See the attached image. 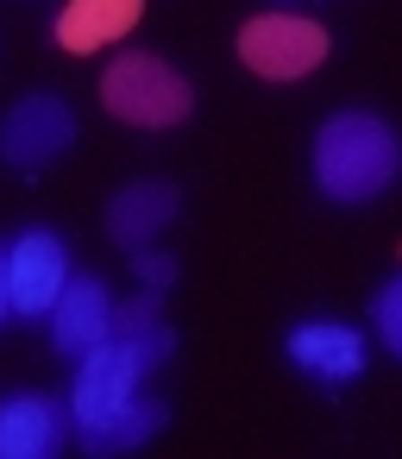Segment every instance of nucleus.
I'll return each instance as SVG.
<instances>
[{"instance_id":"1","label":"nucleus","mask_w":402,"mask_h":459,"mask_svg":"<svg viewBox=\"0 0 402 459\" xmlns=\"http://www.w3.org/2000/svg\"><path fill=\"white\" fill-rule=\"evenodd\" d=\"M402 170V139L389 120L364 114V108H346L333 120H321L314 133V183L327 202H371L396 183Z\"/></svg>"},{"instance_id":"2","label":"nucleus","mask_w":402,"mask_h":459,"mask_svg":"<svg viewBox=\"0 0 402 459\" xmlns=\"http://www.w3.org/2000/svg\"><path fill=\"white\" fill-rule=\"evenodd\" d=\"M101 108H107L114 120H126V126L164 133V126H183V120H189L195 89H189L164 57L133 51V57H114V64L101 70Z\"/></svg>"},{"instance_id":"3","label":"nucleus","mask_w":402,"mask_h":459,"mask_svg":"<svg viewBox=\"0 0 402 459\" xmlns=\"http://www.w3.org/2000/svg\"><path fill=\"white\" fill-rule=\"evenodd\" d=\"M239 57L264 82H295V76L327 64V32L314 20H302V13H258L239 32Z\"/></svg>"},{"instance_id":"4","label":"nucleus","mask_w":402,"mask_h":459,"mask_svg":"<svg viewBox=\"0 0 402 459\" xmlns=\"http://www.w3.org/2000/svg\"><path fill=\"white\" fill-rule=\"evenodd\" d=\"M76 145V114L64 95H26L7 120H0V158L13 170H45Z\"/></svg>"},{"instance_id":"5","label":"nucleus","mask_w":402,"mask_h":459,"mask_svg":"<svg viewBox=\"0 0 402 459\" xmlns=\"http://www.w3.org/2000/svg\"><path fill=\"white\" fill-rule=\"evenodd\" d=\"M139 377H145L139 359H133L120 340H101V346L82 352V365H76V384H70V421H76V428H95V421L120 415V409L133 403Z\"/></svg>"},{"instance_id":"6","label":"nucleus","mask_w":402,"mask_h":459,"mask_svg":"<svg viewBox=\"0 0 402 459\" xmlns=\"http://www.w3.org/2000/svg\"><path fill=\"white\" fill-rule=\"evenodd\" d=\"M70 283V252L57 233L32 227L7 246V290H13V315H51L57 296Z\"/></svg>"},{"instance_id":"7","label":"nucleus","mask_w":402,"mask_h":459,"mask_svg":"<svg viewBox=\"0 0 402 459\" xmlns=\"http://www.w3.org/2000/svg\"><path fill=\"white\" fill-rule=\"evenodd\" d=\"M51 340H57V352H70V359H82V352H95L101 340H114V296H107L101 277H70V283H64L57 308H51Z\"/></svg>"},{"instance_id":"8","label":"nucleus","mask_w":402,"mask_h":459,"mask_svg":"<svg viewBox=\"0 0 402 459\" xmlns=\"http://www.w3.org/2000/svg\"><path fill=\"white\" fill-rule=\"evenodd\" d=\"M283 352H289L295 371H308L321 384H346V377L364 371V340L346 321H302V327H289Z\"/></svg>"},{"instance_id":"9","label":"nucleus","mask_w":402,"mask_h":459,"mask_svg":"<svg viewBox=\"0 0 402 459\" xmlns=\"http://www.w3.org/2000/svg\"><path fill=\"white\" fill-rule=\"evenodd\" d=\"M70 428V403L57 396H7L0 403V459H45L64 446Z\"/></svg>"},{"instance_id":"10","label":"nucleus","mask_w":402,"mask_h":459,"mask_svg":"<svg viewBox=\"0 0 402 459\" xmlns=\"http://www.w3.org/2000/svg\"><path fill=\"white\" fill-rule=\"evenodd\" d=\"M176 208H183V195H176V183H126L120 195H114V208H107V233L126 246V252H145L170 221H176Z\"/></svg>"},{"instance_id":"11","label":"nucleus","mask_w":402,"mask_h":459,"mask_svg":"<svg viewBox=\"0 0 402 459\" xmlns=\"http://www.w3.org/2000/svg\"><path fill=\"white\" fill-rule=\"evenodd\" d=\"M139 13H145V0H70L57 13V45L89 57V51L114 45V39H126L139 26Z\"/></svg>"},{"instance_id":"12","label":"nucleus","mask_w":402,"mask_h":459,"mask_svg":"<svg viewBox=\"0 0 402 459\" xmlns=\"http://www.w3.org/2000/svg\"><path fill=\"white\" fill-rule=\"evenodd\" d=\"M114 340L139 359V371H151V365H164V359L176 352V333H170L164 315H158V290H145V296H133V302H114Z\"/></svg>"},{"instance_id":"13","label":"nucleus","mask_w":402,"mask_h":459,"mask_svg":"<svg viewBox=\"0 0 402 459\" xmlns=\"http://www.w3.org/2000/svg\"><path fill=\"white\" fill-rule=\"evenodd\" d=\"M170 421V409L164 403H126L120 415H107V421H95V428H82V446L101 459V453H126V446H139V440H151L158 428Z\"/></svg>"},{"instance_id":"14","label":"nucleus","mask_w":402,"mask_h":459,"mask_svg":"<svg viewBox=\"0 0 402 459\" xmlns=\"http://www.w3.org/2000/svg\"><path fill=\"white\" fill-rule=\"evenodd\" d=\"M371 315H377V333H383V346H389V352L402 359V277H389V283L377 290Z\"/></svg>"},{"instance_id":"15","label":"nucleus","mask_w":402,"mask_h":459,"mask_svg":"<svg viewBox=\"0 0 402 459\" xmlns=\"http://www.w3.org/2000/svg\"><path fill=\"white\" fill-rule=\"evenodd\" d=\"M133 271H139V283H145V290H170V283H176V258H170V252H158V246H145V252L133 258Z\"/></svg>"},{"instance_id":"16","label":"nucleus","mask_w":402,"mask_h":459,"mask_svg":"<svg viewBox=\"0 0 402 459\" xmlns=\"http://www.w3.org/2000/svg\"><path fill=\"white\" fill-rule=\"evenodd\" d=\"M13 315V290H7V252H0V321Z\"/></svg>"}]
</instances>
